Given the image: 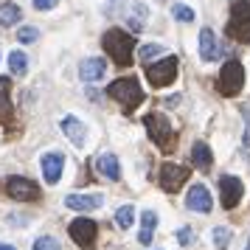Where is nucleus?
I'll return each instance as SVG.
<instances>
[{"label":"nucleus","mask_w":250,"mask_h":250,"mask_svg":"<svg viewBox=\"0 0 250 250\" xmlns=\"http://www.w3.org/2000/svg\"><path fill=\"white\" fill-rule=\"evenodd\" d=\"M216 84H219V93L222 96H228V99L236 96L242 90V84H245V68H242V62L239 59H228L225 65H222V70H219Z\"/></svg>","instance_id":"obj_6"},{"label":"nucleus","mask_w":250,"mask_h":250,"mask_svg":"<svg viewBox=\"0 0 250 250\" xmlns=\"http://www.w3.org/2000/svg\"><path fill=\"white\" fill-rule=\"evenodd\" d=\"M0 250H17V248H12V245H3V242H0Z\"/></svg>","instance_id":"obj_34"},{"label":"nucleus","mask_w":250,"mask_h":250,"mask_svg":"<svg viewBox=\"0 0 250 250\" xmlns=\"http://www.w3.org/2000/svg\"><path fill=\"white\" fill-rule=\"evenodd\" d=\"M110 99H115V102L124 107L126 113H132L138 104L144 102V87H141V82L135 79V76H124V79H115L113 84H110Z\"/></svg>","instance_id":"obj_2"},{"label":"nucleus","mask_w":250,"mask_h":250,"mask_svg":"<svg viewBox=\"0 0 250 250\" xmlns=\"http://www.w3.org/2000/svg\"><path fill=\"white\" fill-rule=\"evenodd\" d=\"M93 166H96V171H99L102 177H107V180H118V177H121V166H118V158H115L113 152H102L99 158L93 160Z\"/></svg>","instance_id":"obj_15"},{"label":"nucleus","mask_w":250,"mask_h":250,"mask_svg":"<svg viewBox=\"0 0 250 250\" xmlns=\"http://www.w3.org/2000/svg\"><path fill=\"white\" fill-rule=\"evenodd\" d=\"M146 14H149L146 6H144V3H135V9H132V17H129V25H132L135 31H141V28L146 25V20H144Z\"/></svg>","instance_id":"obj_25"},{"label":"nucleus","mask_w":250,"mask_h":250,"mask_svg":"<svg viewBox=\"0 0 250 250\" xmlns=\"http://www.w3.org/2000/svg\"><path fill=\"white\" fill-rule=\"evenodd\" d=\"M65 205L70 211H96L104 205V197L102 194H70L65 197Z\"/></svg>","instance_id":"obj_14"},{"label":"nucleus","mask_w":250,"mask_h":250,"mask_svg":"<svg viewBox=\"0 0 250 250\" xmlns=\"http://www.w3.org/2000/svg\"><path fill=\"white\" fill-rule=\"evenodd\" d=\"M144 126H146V135L152 138V144L160 149H171L174 146V135H171V124L166 115L160 113H149L144 118Z\"/></svg>","instance_id":"obj_5"},{"label":"nucleus","mask_w":250,"mask_h":250,"mask_svg":"<svg viewBox=\"0 0 250 250\" xmlns=\"http://www.w3.org/2000/svg\"><path fill=\"white\" fill-rule=\"evenodd\" d=\"M9 70H12L14 76H25V70H28V57H25L23 51H12V54H9Z\"/></svg>","instance_id":"obj_22"},{"label":"nucleus","mask_w":250,"mask_h":250,"mask_svg":"<svg viewBox=\"0 0 250 250\" xmlns=\"http://www.w3.org/2000/svg\"><path fill=\"white\" fill-rule=\"evenodd\" d=\"M132 216H135V208H132V205H121V208L115 211V225L121 228V230H126V228L135 222Z\"/></svg>","instance_id":"obj_24"},{"label":"nucleus","mask_w":250,"mask_h":250,"mask_svg":"<svg viewBox=\"0 0 250 250\" xmlns=\"http://www.w3.org/2000/svg\"><path fill=\"white\" fill-rule=\"evenodd\" d=\"M160 54H163V48H160V45H141V48H138V57H141V62H144V65H146L149 59L160 57Z\"/></svg>","instance_id":"obj_27"},{"label":"nucleus","mask_w":250,"mask_h":250,"mask_svg":"<svg viewBox=\"0 0 250 250\" xmlns=\"http://www.w3.org/2000/svg\"><path fill=\"white\" fill-rule=\"evenodd\" d=\"M42 177H45V183H59V177H62V169H65V152H45L42 155Z\"/></svg>","instance_id":"obj_12"},{"label":"nucleus","mask_w":250,"mask_h":250,"mask_svg":"<svg viewBox=\"0 0 250 250\" xmlns=\"http://www.w3.org/2000/svg\"><path fill=\"white\" fill-rule=\"evenodd\" d=\"M211 239H214L216 250H228V245H230V230H228V228H214Z\"/></svg>","instance_id":"obj_26"},{"label":"nucleus","mask_w":250,"mask_h":250,"mask_svg":"<svg viewBox=\"0 0 250 250\" xmlns=\"http://www.w3.org/2000/svg\"><path fill=\"white\" fill-rule=\"evenodd\" d=\"M17 40L28 45V42H34V40H40V31H37L34 25H23V28L17 31Z\"/></svg>","instance_id":"obj_28"},{"label":"nucleus","mask_w":250,"mask_h":250,"mask_svg":"<svg viewBox=\"0 0 250 250\" xmlns=\"http://www.w3.org/2000/svg\"><path fill=\"white\" fill-rule=\"evenodd\" d=\"M188 158H191V166L208 171V169H211V163H214V152L208 149V144L197 141V144L191 146V152H188Z\"/></svg>","instance_id":"obj_18"},{"label":"nucleus","mask_w":250,"mask_h":250,"mask_svg":"<svg viewBox=\"0 0 250 250\" xmlns=\"http://www.w3.org/2000/svg\"><path fill=\"white\" fill-rule=\"evenodd\" d=\"M9 79L6 76H0V121L3 124H9V118H12V99H9Z\"/></svg>","instance_id":"obj_20"},{"label":"nucleus","mask_w":250,"mask_h":250,"mask_svg":"<svg viewBox=\"0 0 250 250\" xmlns=\"http://www.w3.org/2000/svg\"><path fill=\"white\" fill-rule=\"evenodd\" d=\"M177 239H180V245H188V242H194V230L191 228H180L177 230Z\"/></svg>","instance_id":"obj_31"},{"label":"nucleus","mask_w":250,"mask_h":250,"mask_svg":"<svg viewBox=\"0 0 250 250\" xmlns=\"http://www.w3.org/2000/svg\"><path fill=\"white\" fill-rule=\"evenodd\" d=\"M34 250H59V242L54 236H40L34 242Z\"/></svg>","instance_id":"obj_29"},{"label":"nucleus","mask_w":250,"mask_h":250,"mask_svg":"<svg viewBox=\"0 0 250 250\" xmlns=\"http://www.w3.org/2000/svg\"><path fill=\"white\" fill-rule=\"evenodd\" d=\"M62 132L68 135V141L73 146H84V141H87L84 124H82L79 118H73V115H65V118H62Z\"/></svg>","instance_id":"obj_16"},{"label":"nucleus","mask_w":250,"mask_h":250,"mask_svg":"<svg viewBox=\"0 0 250 250\" xmlns=\"http://www.w3.org/2000/svg\"><path fill=\"white\" fill-rule=\"evenodd\" d=\"M20 17H23V12H20L17 3H3V6H0V28L17 25L20 23Z\"/></svg>","instance_id":"obj_21"},{"label":"nucleus","mask_w":250,"mask_h":250,"mask_svg":"<svg viewBox=\"0 0 250 250\" xmlns=\"http://www.w3.org/2000/svg\"><path fill=\"white\" fill-rule=\"evenodd\" d=\"M186 180H188V169H186V166H177V163H163V166H160L158 183H160L163 191L177 194L183 186H186Z\"/></svg>","instance_id":"obj_7"},{"label":"nucleus","mask_w":250,"mask_h":250,"mask_svg":"<svg viewBox=\"0 0 250 250\" xmlns=\"http://www.w3.org/2000/svg\"><path fill=\"white\" fill-rule=\"evenodd\" d=\"M6 191L12 200H20V203H31V200H40V186L34 180H28L23 174H14L6 180Z\"/></svg>","instance_id":"obj_9"},{"label":"nucleus","mask_w":250,"mask_h":250,"mask_svg":"<svg viewBox=\"0 0 250 250\" xmlns=\"http://www.w3.org/2000/svg\"><path fill=\"white\" fill-rule=\"evenodd\" d=\"M242 194H245V186H242L239 177H230V174L219 177V203H222V208H228V211L236 208Z\"/></svg>","instance_id":"obj_10"},{"label":"nucleus","mask_w":250,"mask_h":250,"mask_svg":"<svg viewBox=\"0 0 250 250\" xmlns=\"http://www.w3.org/2000/svg\"><path fill=\"white\" fill-rule=\"evenodd\" d=\"M144 70H146V82L152 87H166L177 79V57H163L158 62H149L144 65Z\"/></svg>","instance_id":"obj_4"},{"label":"nucleus","mask_w":250,"mask_h":250,"mask_svg":"<svg viewBox=\"0 0 250 250\" xmlns=\"http://www.w3.org/2000/svg\"><path fill=\"white\" fill-rule=\"evenodd\" d=\"M228 37L236 42H250V0H236L230 6Z\"/></svg>","instance_id":"obj_3"},{"label":"nucleus","mask_w":250,"mask_h":250,"mask_svg":"<svg viewBox=\"0 0 250 250\" xmlns=\"http://www.w3.org/2000/svg\"><path fill=\"white\" fill-rule=\"evenodd\" d=\"M104 70H107L104 59L90 57V59H84V62L79 65V79H82V82H99V79L104 76Z\"/></svg>","instance_id":"obj_17"},{"label":"nucleus","mask_w":250,"mask_h":250,"mask_svg":"<svg viewBox=\"0 0 250 250\" xmlns=\"http://www.w3.org/2000/svg\"><path fill=\"white\" fill-rule=\"evenodd\" d=\"M171 17H174L177 23H194V20H197V12H194L191 6L174 3V6H171Z\"/></svg>","instance_id":"obj_23"},{"label":"nucleus","mask_w":250,"mask_h":250,"mask_svg":"<svg viewBox=\"0 0 250 250\" xmlns=\"http://www.w3.org/2000/svg\"><path fill=\"white\" fill-rule=\"evenodd\" d=\"M54 6H57V0H34L37 12H48V9H54Z\"/></svg>","instance_id":"obj_32"},{"label":"nucleus","mask_w":250,"mask_h":250,"mask_svg":"<svg viewBox=\"0 0 250 250\" xmlns=\"http://www.w3.org/2000/svg\"><path fill=\"white\" fill-rule=\"evenodd\" d=\"M211 205H214V200H211V194H208V188H205L203 183H197V186L188 188V194H186V208H188V211L208 214Z\"/></svg>","instance_id":"obj_11"},{"label":"nucleus","mask_w":250,"mask_h":250,"mask_svg":"<svg viewBox=\"0 0 250 250\" xmlns=\"http://www.w3.org/2000/svg\"><path fill=\"white\" fill-rule=\"evenodd\" d=\"M242 118H245V135H242V144L250 146V104L242 107Z\"/></svg>","instance_id":"obj_30"},{"label":"nucleus","mask_w":250,"mask_h":250,"mask_svg":"<svg viewBox=\"0 0 250 250\" xmlns=\"http://www.w3.org/2000/svg\"><path fill=\"white\" fill-rule=\"evenodd\" d=\"M102 45L107 51V57L113 59L115 65H132V54H135V37L126 34L124 28H110L107 34L102 37Z\"/></svg>","instance_id":"obj_1"},{"label":"nucleus","mask_w":250,"mask_h":250,"mask_svg":"<svg viewBox=\"0 0 250 250\" xmlns=\"http://www.w3.org/2000/svg\"><path fill=\"white\" fill-rule=\"evenodd\" d=\"M248 250H250V242H248Z\"/></svg>","instance_id":"obj_35"},{"label":"nucleus","mask_w":250,"mask_h":250,"mask_svg":"<svg viewBox=\"0 0 250 250\" xmlns=\"http://www.w3.org/2000/svg\"><path fill=\"white\" fill-rule=\"evenodd\" d=\"M68 233L76 245H82L84 250H90L93 242H96V233H99V222L96 219H87V216H79V219H73L68 225Z\"/></svg>","instance_id":"obj_8"},{"label":"nucleus","mask_w":250,"mask_h":250,"mask_svg":"<svg viewBox=\"0 0 250 250\" xmlns=\"http://www.w3.org/2000/svg\"><path fill=\"white\" fill-rule=\"evenodd\" d=\"M200 57H203V62H216L222 57V45L216 40L214 28H203L200 31Z\"/></svg>","instance_id":"obj_13"},{"label":"nucleus","mask_w":250,"mask_h":250,"mask_svg":"<svg viewBox=\"0 0 250 250\" xmlns=\"http://www.w3.org/2000/svg\"><path fill=\"white\" fill-rule=\"evenodd\" d=\"M174 104H180V96H171L169 102H166V107H174Z\"/></svg>","instance_id":"obj_33"},{"label":"nucleus","mask_w":250,"mask_h":250,"mask_svg":"<svg viewBox=\"0 0 250 250\" xmlns=\"http://www.w3.org/2000/svg\"><path fill=\"white\" fill-rule=\"evenodd\" d=\"M141 222H144V228H141L138 242H141V245H152V239H155V228H158V214H155V211H144Z\"/></svg>","instance_id":"obj_19"}]
</instances>
